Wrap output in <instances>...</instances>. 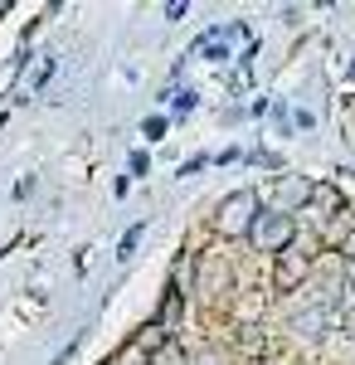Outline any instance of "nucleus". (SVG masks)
Segmentation results:
<instances>
[{"instance_id":"1","label":"nucleus","mask_w":355,"mask_h":365,"mask_svg":"<svg viewBox=\"0 0 355 365\" xmlns=\"http://www.w3.org/2000/svg\"><path fill=\"white\" fill-rule=\"evenodd\" d=\"M248 215H253V195L224 200V210H219V229H224V234H239V229L248 225Z\"/></svg>"},{"instance_id":"2","label":"nucleus","mask_w":355,"mask_h":365,"mask_svg":"<svg viewBox=\"0 0 355 365\" xmlns=\"http://www.w3.org/2000/svg\"><path fill=\"white\" fill-rule=\"evenodd\" d=\"M287 234H292V225H287L282 215H268V220L258 225V239H263L268 249H273V244H287Z\"/></svg>"}]
</instances>
